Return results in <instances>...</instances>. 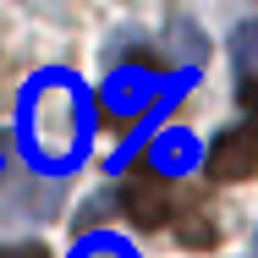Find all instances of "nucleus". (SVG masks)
<instances>
[{"label":"nucleus","instance_id":"obj_5","mask_svg":"<svg viewBox=\"0 0 258 258\" xmlns=\"http://www.w3.org/2000/svg\"><path fill=\"white\" fill-rule=\"evenodd\" d=\"M192 159H198L192 132H165L154 143V170L159 176H181V170H192Z\"/></svg>","mask_w":258,"mask_h":258},{"label":"nucleus","instance_id":"obj_10","mask_svg":"<svg viewBox=\"0 0 258 258\" xmlns=\"http://www.w3.org/2000/svg\"><path fill=\"white\" fill-rule=\"evenodd\" d=\"M242 104H247V110H258V83H242Z\"/></svg>","mask_w":258,"mask_h":258},{"label":"nucleus","instance_id":"obj_1","mask_svg":"<svg viewBox=\"0 0 258 258\" xmlns=\"http://www.w3.org/2000/svg\"><path fill=\"white\" fill-rule=\"evenodd\" d=\"M22 149L39 170H72L88 154V94L72 72H39L22 94Z\"/></svg>","mask_w":258,"mask_h":258},{"label":"nucleus","instance_id":"obj_3","mask_svg":"<svg viewBox=\"0 0 258 258\" xmlns=\"http://www.w3.org/2000/svg\"><path fill=\"white\" fill-rule=\"evenodd\" d=\"M209 176H214V181H253L258 176V121L231 126V132L214 138V149H209Z\"/></svg>","mask_w":258,"mask_h":258},{"label":"nucleus","instance_id":"obj_2","mask_svg":"<svg viewBox=\"0 0 258 258\" xmlns=\"http://www.w3.org/2000/svg\"><path fill=\"white\" fill-rule=\"evenodd\" d=\"M165 88L170 83H159V72H149V66H115L99 88V104L110 115H149L165 99Z\"/></svg>","mask_w":258,"mask_h":258},{"label":"nucleus","instance_id":"obj_4","mask_svg":"<svg viewBox=\"0 0 258 258\" xmlns=\"http://www.w3.org/2000/svg\"><path fill=\"white\" fill-rule=\"evenodd\" d=\"M121 209H126L143 231H159V225L170 220V192H165V176H159V170L132 176V181L121 187Z\"/></svg>","mask_w":258,"mask_h":258},{"label":"nucleus","instance_id":"obj_6","mask_svg":"<svg viewBox=\"0 0 258 258\" xmlns=\"http://www.w3.org/2000/svg\"><path fill=\"white\" fill-rule=\"evenodd\" d=\"M231 60H236L242 83H258V17L236 28V39H231Z\"/></svg>","mask_w":258,"mask_h":258},{"label":"nucleus","instance_id":"obj_11","mask_svg":"<svg viewBox=\"0 0 258 258\" xmlns=\"http://www.w3.org/2000/svg\"><path fill=\"white\" fill-rule=\"evenodd\" d=\"M0 176H6V143H0Z\"/></svg>","mask_w":258,"mask_h":258},{"label":"nucleus","instance_id":"obj_7","mask_svg":"<svg viewBox=\"0 0 258 258\" xmlns=\"http://www.w3.org/2000/svg\"><path fill=\"white\" fill-rule=\"evenodd\" d=\"M176 231H181L187 247H214V236H220V231H214V214H209L204 204H187V214H181Z\"/></svg>","mask_w":258,"mask_h":258},{"label":"nucleus","instance_id":"obj_12","mask_svg":"<svg viewBox=\"0 0 258 258\" xmlns=\"http://www.w3.org/2000/svg\"><path fill=\"white\" fill-rule=\"evenodd\" d=\"M253 253H258V231H253Z\"/></svg>","mask_w":258,"mask_h":258},{"label":"nucleus","instance_id":"obj_8","mask_svg":"<svg viewBox=\"0 0 258 258\" xmlns=\"http://www.w3.org/2000/svg\"><path fill=\"white\" fill-rule=\"evenodd\" d=\"M72 258H138V253H132L121 236H104V231H94V236H83V242H77V253H72Z\"/></svg>","mask_w":258,"mask_h":258},{"label":"nucleus","instance_id":"obj_9","mask_svg":"<svg viewBox=\"0 0 258 258\" xmlns=\"http://www.w3.org/2000/svg\"><path fill=\"white\" fill-rule=\"evenodd\" d=\"M0 258H50V253H44L39 242H6V247H0Z\"/></svg>","mask_w":258,"mask_h":258}]
</instances>
